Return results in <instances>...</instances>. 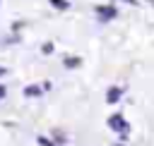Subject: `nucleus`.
Here are the masks:
<instances>
[{"label": "nucleus", "instance_id": "nucleus-5", "mask_svg": "<svg viewBox=\"0 0 154 146\" xmlns=\"http://www.w3.org/2000/svg\"><path fill=\"white\" fill-rule=\"evenodd\" d=\"M51 5H53V7H58V10H67V7H70V2H67V0H51Z\"/></svg>", "mask_w": 154, "mask_h": 146}, {"label": "nucleus", "instance_id": "nucleus-6", "mask_svg": "<svg viewBox=\"0 0 154 146\" xmlns=\"http://www.w3.org/2000/svg\"><path fill=\"white\" fill-rule=\"evenodd\" d=\"M77 65H79L77 57H67V60H65V67H77Z\"/></svg>", "mask_w": 154, "mask_h": 146}, {"label": "nucleus", "instance_id": "nucleus-2", "mask_svg": "<svg viewBox=\"0 0 154 146\" xmlns=\"http://www.w3.org/2000/svg\"><path fill=\"white\" fill-rule=\"evenodd\" d=\"M96 14H99V19H113L116 17V7H99Z\"/></svg>", "mask_w": 154, "mask_h": 146}, {"label": "nucleus", "instance_id": "nucleus-4", "mask_svg": "<svg viewBox=\"0 0 154 146\" xmlns=\"http://www.w3.org/2000/svg\"><path fill=\"white\" fill-rule=\"evenodd\" d=\"M24 96L36 98V96H41V89H38V86H26V89H24Z\"/></svg>", "mask_w": 154, "mask_h": 146}, {"label": "nucleus", "instance_id": "nucleus-3", "mask_svg": "<svg viewBox=\"0 0 154 146\" xmlns=\"http://www.w3.org/2000/svg\"><path fill=\"white\" fill-rule=\"evenodd\" d=\"M118 98H120V89H108L106 101H108V103H118Z\"/></svg>", "mask_w": 154, "mask_h": 146}, {"label": "nucleus", "instance_id": "nucleus-9", "mask_svg": "<svg viewBox=\"0 0 154 146\" xmlns=\"http://www.w3.org/2000/svg\"><path fill=\"white\" fill-rule=\"evenodd\" d=\"M5 72H7V69H5V67H0V77H2V74H5Z\"/></svg>", "mask_w": 154, "mask_h": 146}, {"label": "nucleus", "instance_id": "nucleus-8", "mask_svg": "<svg viewBox=\"0 0 154 146\" xmlns=\"http://www.w3.org/2000/svg\"><path fill=\"white\" fill-rule=\"evenodd\" d=\"M5 93H7V91H5V86L0 84V98H5Z\"/></svg>", "mask_w": 154, "mask_h": 146}, {"label": "nucleus", "instance_id": "nucleus-7", "mask_svg": "<svg viewBox=\"0 0 154 146\" xmlns=\"http://www.w3.org/2000/svg\"><path fill=\"white\" fill-rule=\"evenodd\" d=\"M38 144H41V146H58V144H51L46 136H38Z\"/></svg>", "mask_w": 154, "mask_h": 146}, {"label": "nucleus", "instance_id": "nucleus-10", "mask_svg": "<svg viewBox=\"0 0 154 146\" xmlns=\"http://www.w3.org/2000/svg\"><path fill=\"white\" fill-rule=\"evenodd\" d=\"M149 2H152V5H154V0H149Z\"/></svg>", "mask_w": 154, "mask_h": 146}, {"label": "nucleus", "instance_id": "nucleus-1", "mask_svg": "<svg viewBox=\"0 0 154 146\" xmlns=\"http://www.w3.org/2000/svg\"><path fill=\"white\" fill-rule=\"evenodd\" d=\"M108 127L116 129V132H128V122H125L120 115H113V117L108 120Z\"/></svg>", "mask_w": 154, "mask_h": 146}]
</instances>
